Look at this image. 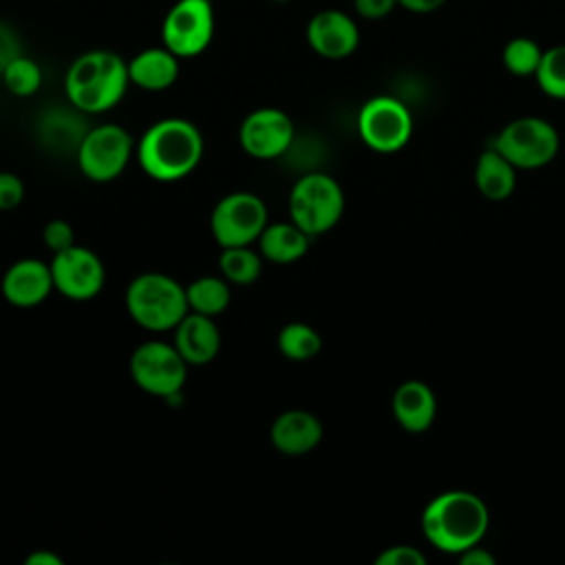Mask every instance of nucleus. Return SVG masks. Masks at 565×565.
I'll list each match as a JSON object with an SVG mask.
<instances>
[{
	"label": "nucleus",
	"mask_w": 565,
	"mask_h": 565,
	"mask_svg": "<svg viewBox=\"0 0 565 565\" xmlns=\"http://www.w3.org/2000/svg\"><path fill=\"white\" fill-rule=\"evenodd\" d=\"M490 527L486 501L470 490H446L433 497L422 512L424 539L439 552L461 554L483 541Z\"/></svg>",
	"instance_id": "f03ea898"
},
{
	"label": "nucleus",
	"mask_w": 565,
	"mask_h": 565,
	"mask_svg": "<svg viewBox=\"0 0 565 565\" xmlns=\"http://www.w3.org/2000/svg\"><path fill=\"white\" fill-rule=\"evenodd\" d=\"M397 7V0H353V9L364 20H382L391 15Z\"/></svg>",
	"instance_id": "2f4dec72"
},
{
	"label": "nucleus",
	"mask_w": 565,
	"mask_h": 565,
	"mask_svg": "<svg viewBox=\"0 0 565 565\" xmlns=\"http://www.w3.org/2000/svg\"><path fill=\"white\" fill-rule=\"evenodd\" d=\"M311 236L305 234L294 221L267 223L256 245L265 260L276 265H291L300 260L309 249Z\"/></svg>",
	"instance_id": "aec40b11"
},
{
	"label": "nucleus",
	"mask_w": 565,
	"mask_h": 565,
	"mask_svg": "<svg viewBox=\"0 0 565 565\" xmlns=\"http://www.w3.org/2000/svg\"><path fill=\"white\" fill-rule=\"evenodd\" d=\"M135 152L130 132L119 124H99L86 130L77 148V168L88 181H115Z\"/></svg>",
	"instance_id": "6e6552de"
},
{
	"label": "nucleus",
	"mask_w": 565,
	"mask_h": 565,
	"mask_svg": "<svg viewBox=\"0 0 565 565\" xmlns=\"http://www.w3.org/2000/svg\"><path fill=\"white\" fill-rule=\"evenodd\" d=\"M426 554L415 545H391L375 556V565H426Z\"/></svg>",
	"instance_id": "c756f323"
},
{
	"label": "nucleus",
	"mask_w": 565,
	"mask_h": 565,
	"mask_svg": "<svg viewBox=\"0 0 565 565\" xmlns=\"http://www.w3.org/2000/svg\"><path fill=\"white\" fill-rule=\"evenodd\" d=\"M177 351L192 366L212 362L221 351V329L212 316L188 311L174 327Z\"/></svg>",
	"instance_id": "f3484780"
},
{
	"label": "nucleus",
	"mask_w": 565,
	"mask_h": 565,
	"mask_svg": "<svg viewBox=\"0 0 565 565\" xmlns=\"http://www.w3.org/2000/svg\"><path fill=\"white\" fill-rule=\"evenodd\" d=\"M24 199V183L13 172H0V212L18 207Z\"/></svg>",
	"instance_id": "7c9ffc66"
},
{
	"label": "nucleus",
	"mask_w": 565,
	"mask_h": 565,
	"mask_svg": "<svg viewBox=\"0 0 565 565\" xmlns=\"http://www.w3.org/2000/svg\"><path fill=\"white\" fill-rule=\"evenodd\" d=\"M534 79L547 97L565 99V44H554L543 51Z\"/></svg>",
	"instance_id": "cd10ccee"
},
{
	"label": "nucleus",
	"mask_w": 565,
	"mask_h": 565,
	"mask_svg": "<svg viewBox=\"0 0 565 565\" xmlns=\"http://www.w3.org/2000/svg\"><path fill=\"white\" fill-rule=\"evenodd\" d=\"M457 558L461 565H497V556L481 547V543L463 550L461 554H457Z\"/></svg>",
	"instance_id": "72a5a7b5"
},
{
	"label": "nucleus",
	"mask_w": 565,
	"mask_h": 565,
	"mask_svg": "<svg viewBox=\"0 0 565 565\" xmlns=\"http://www.w3.org/2000/svg\"><path fill=\"white\" fill-rule=\"evenodd\" d=\"M214 38V7L210 0H177L161 22V44L179 60L201 55Z\"/></svg>",
	"instance_id": "9b49d317"
},
{
	"label": "nucleus",
	"mask_w": 565,
	"mask_h": 565,
	"mask_svg": "<svg viewBox=\"0 0 565 565\" xmlns=\"http://www.w3.org/2000/svg\"><path fill=\"white\" fill-rule=\"evenodd\" d=\"M358 135L375 152H397L413 137V115L397 97L375 95L358 113Z\"/></svg>",
	"instance_id": "9d476101"
},
{
	"label": "nucleus",
	"mask_w": 565,
	"mask_h": 565,
	"mask_svg": "<svg viewBox=\"0 0 565 565\" xmlns=\"http://www.w3.org/2000/svg\"><path fill=\"white\" fill-rule=\"evenodd\" d=\"M218 269H221V276L230 285L247 287L258 280V276L263 271V256H260V252L252 249V245L221 247Z\"/></svg>",
	"instance_id": "b1692460"
},
{
	"label": "nucleus",
	"mask_w": 565,
	"mask_h": 565,
	"mask_svg": "<svg viewBox=\"0 0 565 565\" xmlns=\"http://www.w3.org/2000/svg\"><path fill=\"white\" fill-rule=\"evenodd\" d=\"M543 51L545 49H541L536 40L525 38V35H516V38L505 42V46L501 51V62H503V66L510 75L534 77L536 71H539Z\"/></svg>",
	"instance_id": "a878e982"
},
{
	"label": "nucleus",
	"mask_w": 565,
	"mask_h": 565,
	"mask_svg": "<svg viewBox=\"0 0 565 565\" xmlns=\"http://www.w3.org/2000/svg\"><path fill=\"white\" fill-rule=\"evenodd\" d=\"M18 55H22V49H20V40H18L15 31L9 24L0 22V73Z\"/></svg>",
	"instance_id": "473e14b6"
},
{
	"label": "nucleus",
	"mask_w": 565,
	"mask_h": 565,
	"mask_svg": "<svg viewBox=\"0 0 565 565\" xmlns=\"http://www.w3.org/2000/svg\"><path fill=\"white\" fill-rule=\"evenodd\" d=\"M49 265L55 291L68 300H90L104 289V263L93 249L84 245L75 243L73 247L53 254Z\"/></svg>",
	"instance_id": "f8f14e48"
},
{
	"label": "nucleus",
	"mask_w": 565,
	"mask_h": 565,
	"mask_svg": "<svg viewBox=\"0 0 565 565\" xmlns=\"http://www.w3.org/2000/svg\"><path fill=\"white\" fill-rule=\"evenodd\" d=\"M492 148L499 150L516 170H539L556 159L561 137L552 121L536 115H523L508 121L497 132Z\"/></svg>",
	"instance_id": "423d86ee"
},
{
	"label": "nucleus",
	"mask_w": 565,
	"mask_h": 565,
	"mask_svg": "<svg viewBox=\"0 0 565 565\" xmlns=\"http://www.w3.org/2000/svg\"><path fill=\"white\" fill-rule=\"evenodd\" d=\"M128 77L141 90H166L179 77V57L163 44L143 49L128 60Z\"/></svg>",
	"instance_id": "6ab92c4d"
},
{
	"label": "nucleus",
	"mask_w": 565,
	"mask_h": 565,
	"mask_svg": "<svg viewBox=\"0 0 565 565\" xmlns=\"http://www.w3.org/2000/svg\"><path fill=\"white\" fill-rule=\"evenodd\" d=\"M128 86V62L106 49L86 51L75 57L64 77L68 104L84 115H99L115 108Z\"/></svg>",
	"instance_id": "7ed1b4c3"
},
{
	"label": "nucleus",
	"mask_w": 565,
	"mask_h": 565,
	"mask_svg": "<svg viewBox=\"0 0 565 565\" xmlns=\"http://www.w3.org/2000/svg\"><path fill=\"white\" fill-rule=\"evenodd\" d=\"M188 362L177 351L174 344L163 340L141 342L128 362L132 382L148 395L174 399L181 397V391L188 380Z\"/></svg>",
	"instance_id": "0eeeda50"
},
{
	"label": "nucleus",
	"mask_w": 565,
	"mask_h": 565,
	"mask_svg": "<svg viewBox=\"0 0 565 565\" xmlns=\"http://www.w3.org/2000/svg\"><path fill=\"white\" fill-rule=\"evenodd\" d=\"M307 44L324 60H344L360 46V29L349 13L322 9L307 22Z\"/></svg>",
	"instance_id": "4468645a"
},
{
	"label": "nucleus",
	"mask_w": 565,
	"mask_h": 565,
	"mask_svg": "<svg viewBox=\"0 0 565 565\" xmlns=\"http://www.w3.org/2000/svg\"><path fill=\"white\" fill-rule=\"evenodd\" d=\"M391 411L402 430L426 433L437 417V397L426 382L406 380L395 388Z\"/></svg>",
	"instance_id": "a211bd4d"
},
{
	"label": "nucleus",
	"mask_w": 565,
	"mask_h": 565,
	"mask_svg": "<svg viewBox=\"0 0 565 565\" xmlns=\"http://www.w3.org/2000/svg\"><path fill=\"white\" fill-rule=\"evenodd\" d=\"M516 168L492 146L483 150L475 166V185L488 201H505L516 190Z\"/></svg>",
	"instance_id": "412c9836"
},
{
	"label": "nucleus",
	"mask_w": 565,
	"mask_h": 565,
	"mask_svg": "<svg viewBox=\"0 0 565 565\" xmlns=\"http://www.w3.org/2000/svg\"><path fill=\"white\" fill-rule=\"evenodd\" d=\"M42 241L44 245L57 254V252H64L68 247L75 245V232H73V225L64 218H51L44 230H42Z\"/></svg>",
	"instance_id": "c85d7f7f"
},
{
	"label": "nucleus",
	"mask_w": 565,
	"mask_h": 565,
	"mask_svg": "<svg viewBox=\"0 0 565 565\" xmlns=\"http://www.w3.org/2000/svg\"><path fill=\"white\" fill-rule=\"evenodd\" d=\"M324 426L318 415L305 408L282 411L269 426L271 446L289 457H300L320 446Z\"/></svg>",
	"instance_id": "dca6fc26"
},
{
	"label": "nucleus",
	"mask_w": 565,
	"mask_h": 565,
	"mask_svg": "<svg viewBox=\"0 0 565 565\" xmlns=\"http://www.w3.org/2000/svg\"><path fill=\"white\" fill-rule=\"evenodd\" d=\"M296 128L291 117L274 106L252 110L238 126V143L254 159H276L291 150Z\"/></svg>",
	"instance_id": "ddd939ff"
},
{
	"label": "nucleus",
	"mask_w": 565,
	"mask_h": 565,
	"mask_svg": "<svg viewBox=\"0 0 565 565\" xmlns=\"http://www.w3.org/2000/svg\"><path fill=\"white\" fill-rule=\"evenodd\" d=\"M274 2H291V0H274Z\"/></svg>",
	"instance_id": "e433bc0d"
},
{
	"label": "nucleus",
	"mask_w": 565,
	"mask_h": 565,
	"mask_svg": "<svg viewBox=\"0 0 565 565\" xmlns=\"http://www.w3.org/2000/svg\"><path fill=\"white\" fill-rule=\"evenodd\" d=\"M26 565H64L62 556L49 552V550H35L24 558Z\"/></svg>",
	"instance_id": "c9c22d12"
},
{
	"label": "nucleus",
	"mask_w": 565,
	"mask_h": 565,
	"mask_svg": "<svg viewBox=\"0 0 565 565\" xmlns=\"http://www.w3.org/2000/svg\"><path fill=\"white\" fill-rule=\"evenodd\" d=\"M53 289L55 287L51 265H46L40 258L15 260L13 265H9L0 280L2 298L18 309H31L42 305Z\"/></svg>",
	"instance_id": "2eb2a0df"
},
{
	"label": "nucleus",
	"mask_w": 565,
	"mask_h": 565,
	"mask_svg": "<svg viewBox=\"0 0 565 565\" xmlns=\"http://www.w3.org/2000/svg\"><path fill=\"white\" fill-rule=\"evenodd\" d=\"M124 302L132 322L157 333L174 329L190 311L185 287L161 271L135 276L126 287Z\"/></svg>",
	"instance_id": "20e7f679"
},
{
	"label": "nucleus",
	"mask_w": 565,
	"mask_h": 565,
	"mask_svg": "<svg viewBox=\"0 0 565 565\" xmlns=\"http://www.w3.org/2000/svg\"><path fill=\"white\" fill-rule=\"evenodd\" d=\"M278 351L291 362H305L320 353L322 335L307 322H287L278 331Z\"/></svg>",
	"instance_id": "393cba45"
},
{
	"label": "nucleus",
	"mask_w": 565,
	"mask_h": 565,
	"mask_svg": "<svg viewBox=\"0 0 565 565\" xmlns=\"http://www.w3.org/2000/svg\"><path fill=\"white\" fill-rule=\"evenodd\" d=\"M185 296H188V307L190 311L203 313V316H221L230 300H232V291H230V282L223 276H201L194 278L188 287H185Z\"/></svg>",
	"instance_id": "5701e85b"
},
{
	"label": "nucleus",
	"mask_w": 565,
	"mask_h": 565,
	"mask_svg": "<svg viewBox=\"0 0 565 565\" xmlns=\"http://www.w3.org/2000/svg\"><path fill=\"white\" fill-rule=\"evenodd\" d=\"M4 88L15 97H31L42 86V68L29 55H18L0 73Z\"/></svg>",
	"instance_id": "bb28decb"
},
{
	"label": "nucleus",
	"mask_w": 565,
	"mask_h": 565,
	"mask_svg": "<svg viewBox=\"0 0 565 565\" xmlns=\"http://www.w3.org/2000/svg\"><path fill=\"white\" fill-rule=\"evenodd\" d=\"M267 223L265 201L245 190L225 194L210 214V232L221 247L254 245Z\"/></svg>",
	"instance_id": "1a4fd4ad"
},
{
	"label": "nucleus",
	"mask_w": 565,
	"mask_h": 565,
	"mask_svg": "<svg viewBox=\"0 0 565 565\" xmlns=\"http://www.w3.org/2000/svg\"><path fill=\"white\" fill-rule=\"evenodd\" d=\"M446 4V0H397V7L411 11V13H435Z\"/></svg>",
	"instance_id": "f704fd0d"
},
{
	"label": "nucleus",
	"mask_w": 565,
	"mask_h": 565,
	"mask_svg": "<svg viewBox=\"0 0 565 565\" xmlns=\"http://www.w3.org/2000/svg\"><path fill=\"white\" fill-rule=\"evenodd\" d=\"M77 115H84L79 113L77 108L73 110H60V108H53L49 110L42 121H40V137L42 141L53 148V150H75L79 148L84 135H86V126H82V117Z\"/></svg>",
	"instance_id": "4be33fe9"
},
{
	"label": "nucleus",
	"mask_w": 565,
	"mask_h": 565,
	"mask_svg": "<svg viewBox=\"0 0 565 565\" xmlns=\"http://www.w3.org/2000/svg\"><path fill=\"white\" fill-rule=\"evenodd\" d=\"M203 150L201 130L183 117L154 121L135 146L141 170L161 183H174L192 174L203 159Z\"/></svg>",
	"instance_id": "f257e3e1"
},
{
	"label": "nucleus",
	"mask_w": 565,
	"mask_h": 565,
	"mask_svg": "<svg viewBox=\"0 0 565 565\" xmlns=\"http://www.w3.org/2000/svg\"><path fill=\"white\" fill-rule=\"evenodd\" d=\"M344 214V192L327 172L302 174L289 192V221L311 238L327 234Z\"/></svg>",
	"instance_id": "39448f33"
}]
</instances>
